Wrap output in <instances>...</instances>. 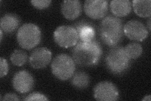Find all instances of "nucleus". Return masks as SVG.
Segmentation results:
<instances>
[{"label": "nucleus", "instance_id": "12", "mask_svg": "<svg viewBox=\"0 0 151 101\" xmlns=\"http://www.w3.org/2000/svg\"><path fill=\"white\" fill-rule=\"evenodd\" d=\"M61 12L65 18L70 20H75L81 15V3L79 0H65L61 3Z\"/></svg>", "mask_w": 151, "mask_h": 101}, {"label": "nucleus", "instance_id": "5", "mask_svg": "<svg viewBox=\"0 0 151 101\" xmlns=\"http://www.w3.org/2000/svg\"><path fill=\"white\" fill-rule=\"evenodd\" d=\"M52 73L57 78L68 80L71 78L76 70V63L73 57L64 53L57 55L51 63Z\"/></svg>", "mask_w": 151, "mask_h": 101}, {"label": "nucleus", "instance_id": "25", "mask_svg": "<svg viewBox=\"0 0 151 101\" xmlns=\"http://www.w3.org/2000/svg\"><path fill=\"white\" fill-rule=\"evenodd\" d=\"M147 26H148V28H149V31H150V17H149V19L148 20L147 22Z\"/></svg>", "mask_w": 151, "mask_h": 101}, {"label": "nucleus", "instance_id": "22", "mask_svg": "<svg viewBox=\"0 0 151 101\" xmlns=\"http://www.w3.org/2000/svg\"><path fill=\"white\" fill-rule=\"evenodd\" d=\"M8 70L9 66L6 60L1 57L0 58V76L1 78H3V76L8 74Z\"/></svg>", "mask_w": 151, "mask_h": 101}, {"label": "nucleus", "instance_id": "23", "mask_svg": "<svg viewBox=\"0 0 151 101\" xmlns=\"http://www.w3.org/2000/svg\"><path fill=\"white\" fill-rule=\"evenodd\" d=\"M1 100H20L18 96L13 93H8L3 96L1 99Z\"/></svg>", "mask_w": 151, "mask_h": 101}, {"label": "nucleus", "instance_id": "13", "mask_svg": "<svg viewBox=\"0 0 151 101\" xmlns=\"http://www.w3.org/2000/svg\"><path fill=\"white\" fill-rule=\"evenodd\" d=\"M73 27L78 32L79 41L88 42L94 39L96 31L94 27L91 23L81 21L74 24Z\"/></svg>", "mask_w": 151, "mask_h": 101}, {"label": "nucleus", "instance_id": "11", "mask_svg": "<svg viewBox=\"0 0 151 101\" xmlns=\"http://www.w3.org/2000/svg\"><path fill=\"white\" fill-rule=\"evenodd\" d=\"M52 56V52L48 48L38 47L30 54L29 62L32 68L35 69L44 68L50 62Z\"/></svg>", "mask_w": 151, "mask_h": 101}, {"label": "nucleus", "instance_id": "20", "mask_svg": "<svg viewBox=\"0 0 151 101\" xmlns=\"http://www.w3.org/2000/svg\"><path fill=\"white\" fill-rule=\"evenodd\" d=\"M30 2L35 8L43 9L49 7L52 1L51 0H32Z\"/></svg>", "mask_w": 151, "mask_h": 101}, {"label": "nucleus", "instance_id": "16", "mask_svg": "<svg viewBox=\"0 0 151 101\" xmlns=\"http://www.w3.org/2000/svg\"><path fill=\"white\" fill-rule=\"evenodd\" d=\"M132 7L138 16L142 18L150 17V0H134L132 3Z\"/></svg>", "mask_w": 151, "mask_h": 101}, {"label": "nucleus", "instance_id": "14", "mask_svg": "<svg viewBox=\"0 0 151 101\" xmlns=\"http://www.w3.org/2000/svg\"><path fill=\"white\" fill-rule=\"evenodd\" d=\"M112 13L116 17H124L132 10V3L129 0H113L110 4Z\"/></svg>", "mask_w": 151, "mask_h": 101}, {"label": "nucleus", "instance_id": "18", "mask_svg": "<svg viewBox=\"0 0 151 101\" xmlns=\"http://www.w3.org/2000/svg\"><path fill=\"white\" fill-rule=\"evenodd\" d=\"M124 48L130 60L137 59L142 54L143 48L137 42H130Z\"/></svg>", "mask_w": 151, "mask_h": 101}, {"label": "nucleus", "instance_id": "10", "mask_svg": "<svg viewBox=\"0 0 151 101\" xmlns=\"http://www.w3.org/2000/svg\"><path fill=\"white\" fill-rule=\"evenodd\" d=\"M108 9L107 0H87L84 3V10L92 19H101L106 15Z\"/></svg>", "mask_w": 151, "mask_h": 101}, {"label": "nucleus", "instance_id": "24", "mask_svg": "<svg viewBox=\"0 0 151 101\" xmlns=\"http://www.w3.org/2000/svg\"><path fill=\"white\" fill-rule=\"evenodd\" d=\"M150 95H145V97L142 99L143 101H150Z\"/></svg>", "mask_w": 151, "mask_h": 101}, {"label": "nucleus", "instance_id": "1", "mask_svg": "<svg viewBox=\"0 0 151 101\" xmlns=\"http://www.w3.org/2000/svg\"><path fill=\"white\" fill-rule=\"evenodd\" d=\"M103 55V49L96 40L79 41L73 49L72 56L75 63L80 66L90 67L96 65Z\"/></svg>", "mask_w": 151, "mask_h": 101}, {"label": "nucleus", "instance_id": "6", "mask_svg": "<svg viewBox=\"0 0 151 101\" xmlns=\"http://www.w3.org/2000/svg\"><path fill=\"white\" fill-rule=\"evenodd\" d=\"M54 39L60 47L68 48L76 44L79 37L78 32L73 26L60 25L54 31Z\"/></svg>", "mask_w": 151, "mask_h": 101}, {"label": "nucleus", "instance_id": "3", "mask_svg": "<svg viewBox=\"0 0 151 101\" xmlns=\"http://www.w3.org/2000/svg\"><path fill=\"white\" fill-rule=\"evenodd\" d=\"M130 59L127 54L124 47L116 46L111 47L105 57L107 69L111 73L122 75L129 68Z\"/></svg>", "mask_w": 151, "mask_h": 101}, {"label": "nucleus", "instance_id": "9", "mask_svg": "<svg viewBox=\"0 0 151 101\" xmlns=\"http://www.w3.org/2000/svg\"><path fill=\"white\" fill-rule=\"evenodd\" d=\"M12 84L13 88L21 94L29 92L34 85V79L32 74L27 70L19 71L14 75Z\"/></svg>", "mask_w": 151, "mask_h": 101}, {"label": "nucleus", "instance_id": "17", "mask_svg": "<svg viewBox=\"0 0 151 101\" xmlns=\"http://www.w3.org/2000/svg\"><path fill=\"white\" fill-rule=\"evenodd\" d=\"M70 83L74 87L78 89H85L90 84V78L85 72L78 71L73 75L70 79Z\"/></svg>", "mask_w": 151, "mask_h": 101}, {"label": "nucleus", "instance_id": "2", "mask_svg": "<svg viewBox=\"0 0 151 101\" xmlns=\"http://www.w3.org/2000/svg\"><path fill=\"white\" fill-rule=\"evenodd\" d=\"M99 33L104 44L118 46L124 37V24L119 17L109 15L104 18L99 26Z\"/></svg>", "mask_w": 151, "mask_h": 101}, {"label": "nucleus", "instance_id": "4", "mask_svg": "<svg viewBox=\"0 0 151 101\" xmlns=\"http://www.w3.org/2000/svg\"><path fill=\"white\" fill-rule=\"evenodd\" d=\"M42 39L40 28L34 23H27L22 25L17 32V39L23 49H32L39 44Z\"/></svg>", "mask_w": 151, "mask_h": 101}, {"label": "nucleus", "instance_id": "21", "mask_svg": "<svg viewBox=\"0 0 151 101\" xmlns=\"http://www.w3.org/2000/svg\"><path fill=\"white\" fill-rule=\"evenodd\" d=\"M24 100L30 101V100H49V99L44 94L39 92L31 93L26 97L23 99Z\"/></svg>", "mask_w": 151, "mask_h": 101}, {"label": "nucleus", "instance_id": "7", "mask_svg": "<svg viewBox=\"0 0 151 101\" xmlns=\"http://www.w3.org/2000/svg\"><path fill=\"white\" fill-rule=\"evenodd\" d=\"M93 95L94 98L99 101H114L119 99V92L114 84L104 81L94 86Z\"/></svg>", "mask_w": 151, "mask_h": 101}, {"label": "nucleus", "instance_id": "26", "mask_svg": "<svg viewBox=\"0 0 151 101\" xmlns=\"http://www.w3.org/2000/svg\"><path fill=\"white\" fill-rule=\"evenodd\" d=\"M3 31L1 29L0 30V37H1V41H2V39H3Z\"/></svg>", "mask_w": 151, "mask_h": 101}, {"label": "nucleus", "instance_id": "8", "mask_svg": "<svg viewBox=\"0 0 151 101\" xmlns=\"http://www.w3.org/2000/svg\"><path fill=\"white\" fill-rule=\"evenodd\" d=\"M124 34L132 41H142L149 36L147 28L137 20H131L124 25Z\"/></svg>", "mask_w": 151, "mask_h": 101}, {"label": "nucleus", "instance_id": "19", "mask_svg": "<svg viewBox=\"0 0 151 101\" xmlns=\"http://www.w3.org/2000/svg\"><path fill=\"white\" fill-rule=\"evenodd\" d=\"M28 60V55L25 51L21 49L14 51L10 56V60L13 65L17 66L24 65Z\"/></svg>", "mask_w": 151, "mask_h": 101}, {"label": "nucleus", "instance_id": "15", "mask_svg": "<svg viewBox=\"0 0 151 101\" xmlns=\"http://www.w3.org/2000/svg\"><path fill=\"white\" fill-rule=\"evenodd\" d=\"M20 22L19 17L15 13H9L4 15L0 22L1 29L6 33H11L15 31L18 28Z\"/></svg>", "mask_w": 151, "mask_h": 101}]
</instances>
